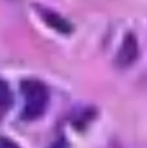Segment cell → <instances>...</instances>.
<instances>
[{
	"label": "cell",
	"mask_w": 147,
	"mask_h": 148,
	"mask_svg": "<svg viewBox=\"0 0 147 148\" xmlns=\"http://www.w3.org/2000/svg\"><path fill=\"white\" fill-rule=\"evenodd\" d=\"M24 100L22 116L26 120H34L40 117L45 111L49 102V92L41 82L25 80L20 85Z\"/></svg>",
	"instance_id": "1"
},
{
	"label": "cell",
	"mask_w": 147,
	"mask_h": 148,
	"mask_svg": "<svg viewBox=\"0 0 147 148\" xmlns=\"http://www.w3.org/2000/svg\"><path fill=\"white\" fill-rule=\"evenodd\" d=\"M138 55V43L133 33H128L117 55V64L120 66H128L134 62Z\"/></svg>",
	"instance_id": "2"
},
{
	"label": "cell",
	"mask_w": 147,
	"mask_h": 148,
	"mask_svg": "<svg viewBox=\"0 0 147 148\" xmlns=\"http://www.w3.org/2000/svg\"><path fill=\"white\" fill-rule=\"evenodd\" d=\"M44 19L47 23L53 28H55L57 31L61 32H69L71 30V25L68 21H66L64 18L53 12H45L44 13Z\"/></svg>",
	"instance_id": "3"
},
{
	"label": "cell",
	"mask_w": 147,
	"mask_h": 148,
	"mask_svg": "<svg viewBox=\"0 0 147 148\" xmlns=\"http://www.w3.org/2000/svg\"><path fill=\"white\" fill-rule=\"evenodd\" d=\"M12 101V95L7 83L0 80V108H6Z\"/></svg>",
	"instance_id": "4"
},
{
	"label": "cell",
	"mask_w": 147,
	"mask_h": 148,
	"mask_svg": "<svg viewBox=\"0 0 147 148\" xmlns=\"http://www.w3.org/2000/svg\"><path fill=\"white\" fill-rule=\"evenodd\" d=\"M0 148H19L17 144L7 138H0Z\"/></svg>",
	"instance_id": "5"
}]
</instances>
